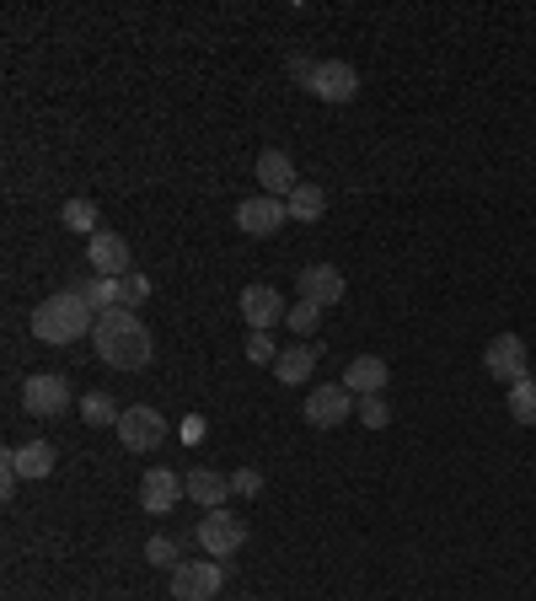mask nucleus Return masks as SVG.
Here are the masks:
<instances>
[{
    "label": "nucleus",
    "instance_id": "14",
    "mask_svg": "<svg viewBox=\"0 0 536 601\" xmlns=\"http://www.w3.org/2000/svg\"><path fill=\"white\" fill-rule=\"evenodd\" d=\"M182 494H188L199 511H226L231 479H226V473H215V467H193V473H182Z\"/></svg>",
    "mask_w": 536,
    "mask_h": 601
},
{
    "label": "nucleus",
    "instance_id": "10",
    "mask_svg": "<svg viewBox=\"0 0 536 601\" xmlns=\"http://www.w3.org/2000/svg\"><path fill=\"white\" fill-rule=\"evenodd\" d=\"M311 97H322V102H355L359 91V70L344 60H317V76H311Z\"/></svg>",
    "mask_w": 536,
    "mask_h": 601
},
{
    "label": "nucleus",
    "instance_id": "2",
    "mask_svg": "<svg viewBox=\"0 0 536 601\" xmlns=\"http://www.w3.org/2000/svg\"><path fill=\"white\" fill-rule=\"evenodd\" d=\"M91 328H97V312L87 306L81 290H60V296H49L32 312V338L38 344H76Z\"/></svg>",
    "mask_w": 536,
    "mask_h": 601
},
{
    "label": "nucleus",
    "instance_id": "1",
    "mask_svg": "<svg viewBox=\"0 0 536 601\" xmlns=\"http://www.w3.org/2000/svg\"><path fill=\"white\" fill-rule=\"evenodd\" d=\"M91 344H97V361L113 365V371H140V365H150V328L135 312H123V306L97 317Z\"/></svg>",
    "mask_w": 536,
    "mask_h": 601
},
{
    "label": "nucleus",
    "instance_id": "26",
    "mask_svg": "<svg viewBox=\"0 0 536 601\" xmlns=\"http://www.w3.org/2000/svg\"><path fill=\"white\" fill-rule=\"evenodd\" d=\"M285 323H290V333H317V323H322V306H311V300H296Z\"/></svg>",
    "mask_w": 536,
    "mask_h": 601
},
{
    "label": "nucleus",
    "instance_id": "11",
    "mask_svg": "<svg viewBox=\"0 0 536 601\" xmlns=\"http://www.w3.org/2000/svg\"><path fill=\"white\" fill-rule=\"evenodd\" d=\"M87 258H91V274H97V279H123V274L135 269L129 242H123L119 231H97L91 247H87Z\"/></svg>",
    "mask_w": 536,
    "mask_h": 601
},
{
    "label": "nucleus",
    "instance_id": "6",
    "mask_svg": "<svg viewBox=\"0 0 536 601\" xmlns=\"http://www.w3.org/2000/svg\"><path fill=\"white\" fill-rule=\"evenodd\" d=\"M355 408H359L355 392L344 387V382H338V387L328 382V387H311V397H306V424H311V430H338Z\"/></svg>",
    "mask_w": 536,
    "mask_h": 601
},
{
    "label": "nucleus",
    "instance_id": "17",
    "mask_svg": "<svg viewBox=\"0 0 536 601\" xmlns=\"http://www.w3.org/2000/svg\"><path fill=\"white\" fill-rule=\"evenodd\" d=\"M344 387L355 392V397H381V387H387V361L381 355H355L349 371H344Z\"/></svg>",
    "mask_w": 536,
    "mask_h": 601
},
{
    "label": "nucleus",
    "instance_id": "25",
    "mask_svg": "<svg viewBox=\"0 0 536 601\" xmlns=\"http://www.w3.org/2000/svg\"><path fill=\"white\" fill-rule=\"evenodd\" d=\"M146 296H150V279H146V274L129 269V274L119 279V306H123V312H135V306H140Z\"/></svg>",
    "mask_w": 536,
    "mask_h": 601
},
{
    "label": "nucleus",
    "instance_id": "5",
    "mask_svg": "<svg viewBox=\"0 0 536 601\" xmlns=\"http://www.w3.org/2000/svg\"><path fill=\"white\" fill-rule=\"evenodd\" d=\"M483 365H488V376H494V382L515 387L520 376H532L526 338H515V333H499V338H488V349H483Z\"/></svg>",
    "mask_w": 536,
    "mask_h": 601
},
{
    "label": "nucleus",
    "instance_id": "28",
    "mask_svg": "<svg viewBox=\"0 0 536 601\" xmlns=\"http://www.w3.org/2000/svg\"><path fill=\"white\" fill-rule=\"evenodd\" d=\"M247 361H252V365H274V361H279L274 333H252V338H247Z\"/></svg>",
    "mask_w": 536,
    "mask_h": 601
},
{
    "label": "nucleus",
    "instance_id": "27",
    "mask_svg": "<svg viewBox=\"0 0 536 601\" xmlns=\"http://www.w3.org/2000/svg\"><path fill=\"white\" fill-rule=\"evenodd\" d=\"M359 424H365V430H387V420H391V408L387 403H381V397H359Z\"/></svg>",
    "mask_w": 536,
    "mask_h": 601
},
{
    "label": "nucleus",
    "instance_id": "24",
    "mask_svg": "<svg viewBox=\"0 0 536 601\" xmlns=\"http://www.w3.org/2000/svg\"><path fill=\"white\" fill-rule=\"evenodd\" d=\"M60 220L70 231H81V237H97V205H91V199H70L60 210Z\"/></svg>",
    "mask_w": 536,
    "mask_h": 601
},
{
    "label": "nucleus",
    "instance_id": "20",
    "mask_svg": "<svg viewBox=\"0 0 536 601\" xmlns=\"http://www.w3.org/2000/svg\"><path fill=\"white\" fill-rule=\"evenodd\" d=\"M285 210H290V220H306V226H311V220L328 215V194H322L317 183H296V194L285 199Z\"/></svg>",
    "mask_w": 536,
    "mask_h": 601
},
{
    "label": "nucleus",
    "instance_id": "13",
    "mask_svg": "<svg viewBox=\"0 0 536 601\" xmlns=\"http://www.w3.org/2000/svg\"><path fill=\"white\" fill-rule=\"evenodd\" d=\"M178 500H182V473H172V467H150L146 479H140V511L146 515H167Z\"/></svg>",
    "mask_w": 536,
    "mask_h": 601
},
{
    "label": "nucleus",
    "instance_id": "16",
    "mask_svg": "<svg viewBox=\"0 0 536 601\" xmlns=\"http://www.w3.org/2000/svg\"><path fill=\"white\" fill-rule=\"evenodd\" d=\"M258 183H264L268 199H290V194H296V167H290V156H285V150H264V156H258Z\"/></svg>",
    "mask_w": 536,
    "mask_h": 601
},
{
    "label": "nucleus",
    "instance_id": "4",
    "mask_svg": "<svg viewBox=\"0 0 536 601\" xmlns=\"http://www.w3.org/2000/svg\"><path fill=\"white\" fill-rule=\"evenodd\" d=\"M226 585V570L215 559H182L172 570V597L178 601H215Z\"/></svg>",
    "mask_w": 536,
    "mask_h": 601
},
{
    "label": "nucleus",
    "instance_id": "15",
    "mask_svg": "<svg viewBox=\"0 0 536 601\" xmlns=\"http://www.w3.org/2000/svg\"><path fill=\"white\" fill-rule=\"evenodd\" d=\"M300 300H311V306H338L344 300V274L332 269V264H311V269H300Z\"/></svg>",
    "mask_w": 536,
    "mask_h": 601
},
{
    "label": "nucleus",
    "instance_id": "18",
    "mask_svg": "<svg viewBox=\"0 0 536 601\" xmlns=\"http://www.w3.org/2000/svg\"><path fill=\"white\" fill-rule=\"evenodd\" d=\"M6 462H11L22 479H49L60 456H54V446H49V441H28V446H11V451H6Z\"/></svg>",
    "mask_w": 536,
    "mask_h": 601
},
{
    "label": "nucleus",
    "instance_id": "29",
    "mask_svg": "<svg viewBox=\"0 0 536 601\" xmlns=\"http://www.w3.org/2000/svg\"><path fill=\"white\" fill-rule=\"evenodd\" d=\"M146 559H150V564H167V570H178V564H182L178 542H172V538H150L146 542Z\"/></svg>",
    "mask_w": 536,
    "mask_h": 601
},
{
    "label": "nucleus",
    "instance_id": "31",
    "mask_svg": "<svg viewBox=\"0 0 536 601\" xmlns=\"http://www.w3.org/2000/svg\"><path fill=\"white\" fill-rule=\"evenodd\" d=\"M290 76H296L300 87H311V76H317V60H306V55H290Z\"/></svg>",
    "mask_w": 536,
    "mask_h": 601
},
{
    "label": "nucleus",
    "instance_id": "9",
    "mask_svg": "<svg viewBox=\"0 0 536 601\" xmlns=\"http://www.w3.org/2000/svg\"><path fill=\"white\" fill-rule=\"evenodd\" d=\"M241 317H247L252 333H268L274 323L290 317V306H285V296H279L274 285H247V290H241Z\"/></svg>",
    "mask_w": 536,
    "mask_h": 601
},
{
    "label": "nucleus",
    "instance_id": "3",
    "mask_svg": "<svg viewBox=\"0 0 536 601\" xmlns=\"http://www.w3.org/2000/svg\"><path fill=\"white\" fill-rule=\"evenodd\" d=\"M199 548H205V559H231L247 548V521L231 511H205L199 521Z\"/></svg>",
    "mask_w": 536,
    "mask_h": 601
},
{
    "label": "nucleus",
    "instance_id": "8",
    "mask_svg": "<svg viewBox=\"0 0 536 601\" xmlns=\"http://www.w3.org/2000/svg\"><path fill=\"white\" fill-rule=\"evenodd\" d=\"M22 403H28V414H38V420H54V414L70 408V382L54 376V371L28 376V382H22Z\"/></svg>",
    "mask_w": 536,
    "mask_h": 601
},
{
    "label": "nucleus",
    "instance_id": "7",
    "mask_svg": "<svg viewBox=\"0 0 536 601\" xmlns=\"http://www.w3.org/2000/svg\"><path fill=\"white\" fill-rule=\"evenodd\" d=\"M161 435H167L161 408H146V403L123 408V420H119V446L123 451H156L161 446Z\"/></svg>",
    "mask_w": 536,
    "mask_h": 601
},
{
    "label": "nucleus",
    "instance_id": "23",
    "mask_svg": "<svg viewBox=\"0 0 536 601\" xmlns=\"http://www.w3.org/2000/svg\"><path fill=\"white\" fill-rule=\"evenodd\" d=\"M81 296H87V306L102 317V312H113V306H119V279H97V274H91L87 285H81Z\"/></svg>",
    "mask_w": 536,
    "mask_h": 601
},
{
    "label": "nucleus",
    "instance_id": "22",
    "mask_svg": "<svg viewBox=\"0 0 536 601\" xmlns=\"http://www.w3.org/2000/svg\"><path fill=\"white\" fill-rule=\"evenodd\" d=\"M509 420L515 424H536V376H520L515 387H509Z\"/></svg>",
    "mask_w": 536,
    "mask_h": 601
},
{
    "label": "nucleus",
    "instance_id": "21",
    "mask_svg": "<svg viewBox=\"0 0 536 601\" xmlns=\"http://www.w3.org/2000/svg\"><path fill=\"white\" fill-rule=\"evenodd\" d=\"M81 420L97 424V430H119L123 408L113 403V397H108V392H87V397H81Z\"/></svg>",
    "mask_w": 536,
    "mask_h": 601
},
{
    "label": "nucleus",
    "instance_id": "19",
    "mask_svg": "<svg viewBox=\"0 0 536 601\" xmlns=\"http://www.w3.org/2000/svg\"><path fill=\"white\" fill-rule=\"evenodd\" d=\"M311 371H317V349H311V344H290V349H279V361H274V376H279L285 387L311 382Z\"/></svg>",
    "mask_w": 536,
    "mask_h": 601
},
{
    "label": "nucleus",
    "instance_id": "30",
    "mask_svg": "<svg viewBox=\"0 0 536 601\" xmlns=\"http://www.w3.org/2000/svg\"><path fill=\"white\" fill-rule=\"evenodd\" d=\"M258 489H264V473H252V467L231 473V494H258Z\"/></svg>",
    "mask_w": 536,
    "mask_h": 601
},
{
    "label": "nucleus",
    "instance_id": "12",
    "mask_svg": "<svg viewBox=\"0 0 536 601\" xmlns=\"http://www.w3.org/2000/svg\"><path fill=\"white\" fill-rule=\"evenodd\" d=\"M285 220H290L285 199H268V194H258V199H241V205H237V226L247 231V237H274Z\"/></svg>",
    "mask_w": 536,
    "mask_h": 601
}]
</instances>
